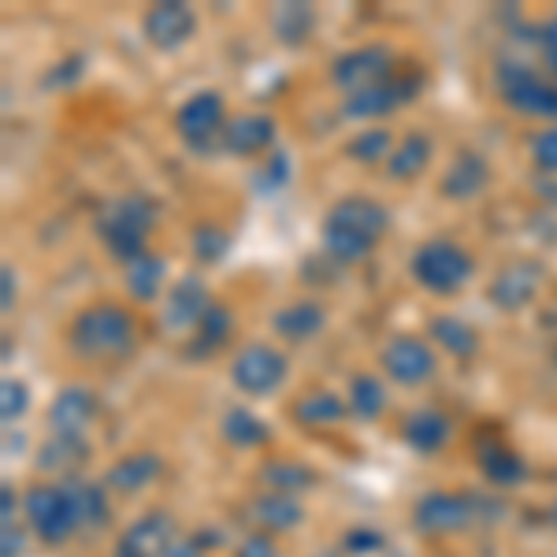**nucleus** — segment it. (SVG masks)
Here are the masks:
<instances>
[{
    "mask_svg": "<svg viewBox=\"0 0 557 557\" xmlns=\"http://www.w3.org/2000/svg\"><path fill=\"white\" fill-rule=\"evenodd\" d=\"M428 164H431V138H424V134H406V138L394 146L391 160H386V172H391V178L409 183V178L424 175Z\"/></svg>",
    "mask_w": 557,
    "mask_h": 557,
    "instance_id": "nucleus-25",
    "label": "nucleus"
},
{
    "mask_svg": "<svg viewBox=\"0 0 557 557\" xmlns=\"http://www.w3.org/2000/svg\"><path fill=\"white\" fill-rule=\"evenodd\" d=\"M175 546L172 539V517L164 513H146L134 528H127V535L120 539L115 550L131 554V557H168V550Z\"/></svg>",
    "mask_w": 557,
    "mask_h": 557,
    "instance_id": "nucleus-18",
    "label": "nucleus"
},
{
    "mask_svg": "<svg viewBox=\"0 0 557 557\" xmlns=\"http://www.w3.org/2000/svg\"><path fill=\"white\" fill-rule=\"evenodd\" d=\"M78 71H83V60H78V57H75V60H64V64H60V67L49 75V83H52V86L64 83V86H67V83H75V78H78Z\"/></svg>",
    "mask_w": 557,
    "mask_h": 557,
    "instance_id": "nucleus-43",
    "label": "nucleus"
},
{
    "mask_svg": "<svg viewBox=\"0 0 557 557\" xmlns=\"http://www.w3.org/2000/svg\"><path fill=\"white\" fill-rule=\"evenodd\" d=\"M543 52H546V64H550V71L557 75V20L546 26V34H543Z\"/></svg>",
    "mask_w": 557,
    "mask_h": 557,
    "instance_id": "nucleus-44",
    "label": "nucleus"
},
{
    "mask_svg": "<svg viewBox=\"0 0 557 557\" xmlns=\"http://www.w3.org/2000/svg\"><path fill=\"white\" fill-rule=\"evenodd\" d=\"M212 309V298L205 290V283L197 275H186L168 290L164 309H160V323L175 335H194L197 323L205 320V312Z\"/></svg>",
    "mask_w": 557,
    "mask_h": 557,
    "instance_id": "nucleus-11",
    "label": "nucleus"
},
{
    "mask_svg": "<svg viewBox=\"0 0 557 557\" xmlns=\"http://www.w3.org/2000/svg\"><path fill=\"white\" fill-rule=\"evenodd\" d=\"M391 227V215L372 197H343L331 205L327 220H323V249L338 260V264H357L380 246V238Z\"/></svg>",
    "mask_w": 557,
    "mask_h": 557,
    "instance_id": "nucleus-1",
    "label": "nucleus"
},
{
    "mask_svg": "<svg viewBox=\"0 0 557 557\" xmlns=\"http://www.w3.org/2000/svg\"><path fill=\"white\" fill-rule=\"evenodd\" d=\"M275 141V120L264 112L253 115H238V120H227L220 138V149H227L231 157H253V152L268 149Z\"/></svg>",
    "mask_w": 557,
    "mask_h": 557,
    "instance_id": "nucleus-17",
    "label": "nucleus"
},
{
    "mask_svg": "<svg viewBox=\"0 0 557 557\" xmlns=\"http://www.w3.org/2000/svg\"><path fill=\"white\" fill-rule=\"evenodd\" d=\"M26 409H30V391H26V383L4 380V391H0V417H4L8 424H15V420H23Z\"/></svg>",
    "mask_w": 557,
    "mask_h": 557,
    "instance_id": "nucleus-38",
    "label": "nucleus"
},
{
    "mask_svg": "<svg viewBox=\"0 0 557 557\" xmlns=\"http://www.w3.org/2000/svg\"><path fill=\"white\" fill-rule=\"evenodd\" d=\"M375 546H380V535L375 532H349L346 535V550H354V554L375 550Z\"/></svg>",
    "mask_w": 557,
    "mask_h": 557,
    "instance_id": "nucleus-42",
    "label": "nucleus"
},
{
    "mask_svg": "<svg viewBox=\"0 0 557 557\" xmlns=\"http://www.w3.org/2000/svg\"><path fill=\"white\" fill-rule=\"evenodd\" d=\"M157 227V205L141 194L120 197L115 205H108V212L101 215V238L104 249L120 260H138L146 253V238Z\"/></svg>",
    "mask_w": 557,
    "mask_h": 557,
    "instance_id": "nucleus-3",
    "label": "nucleus"
},
{
    "mask_svg": "<svg viewBox=\"0 0 557 557\" xmlns=\"http://www.w3.org/2000/svg\"><path fill=\"white\" fill-rule=\"evenodd\" d=\"M532 157H535V164L543 168V172H557V123H550L546 131L535 134Z\"/></svg>",
    "mask_w": 557,
    "mask_h": 557,
    "instance_id": "nucleus-39",
    "label": "nucleus"
},
{
    "mask_svg": "<svg viewBox=\"0 0 557 557\" xmlns=\"http://www.w3.org/2000/svg\"><path fill=\"white\" fill-rule=\"evenodd\" d=\"M401 438H406L417 454H435L450 443V420L435 409H420V412H412V417H406Z\"/></svg>",
    "mask_w": 557,
    "mask_h": 557,
    "instance_id": "nucleus-21",
    "label": "nucleus"
},
{
    "mask_svg": "<svg viewBox=\"0 0 557 557\" xmlns=\"http://www.w3.org/2000/svg\"><path fill=\"white\" fill-rule=\"evenodd\" d=\"M349 160H361V164H380V160H391L394 152V138L386 127H368L357 138H349Z\"/></svg>",
    "mask_w": 557,
    "mask_h": 557,
    "instance_id": "nucleus-33",
    "label": "nucleus"
},
{
    "mask_svg": "<svg viewBox=\"0 0 557 557\" xmlns=\"http://www.w3.org/2000/svg\"><path fill=\"white\" fill-rule=\"evenodd\" d=\"M138 343V320L131 317L123 305L97 301L71 320L67 346L86 361H112V357H127Z\"/></svg>",
    "mask_w": 557,
    "mask_h": 557,
    "instance_id": "nucleus-2",
    "label": "nucleus"
},
{
    "mask_svg": "<svg viewBox=\"0 0 557 557\" xmlns=\"http://www.w3.org/2000/svg\"><path fill=\"white\" fill-rule=\"evenodd\" d=\"M231 309L227 305H220V301H212V309L205 312V320L197 323V331L190 335V346H186V354L190 357H212V354H220L223 349V343L231 338Z\"/></svg>",
    "mask_w": 557,
    "mask_h": 557,
    "instance_id": "nucleus-23",
    "label": "nucleus"
},
{
    "mask_svg": "<svg viewBox=\"0 0 557 557\" xmlns=\"http://www.w3.org/2000/svg\"><path fill=\"white\" fill-rule=\"evenodd\" d=\"M146 38L157 45V49L172 52L178 45H186L194 38L197 30V15L190 4H183V0H164V4H152L146 12Z\"/></svg>",
    "mask_w": 557,
    "mask_h": 557,
    "instance_id": "nucleus-13",
    "label": "nucleus"
},
{
    "mask_svg": "<svg viewBox=\"0 0 557 557\" xmlns=\"http://www.w3.org/2000/svg\"><path fill=\"white\" fill-rule=\"evenodd\" d=\"M20 554H23V532L4 524V557H20Z\"/></svg>",
    "mask_w": 557,
    "mask_h": 557,
    "instance_id": "nucleus-45",
    "label": "nucleus"
},
{
    "mask_svg": "<svg viewBox=\"0 0 557 557\" xmlns=\"http://www.w3.org/2000/svg\"><path fill=\"white\" fill-rule=\"evenodd\" d=\"M0 283H4V301H0V309L12 312V305H15V272H12V268H4Z\"/></svg>",
    "mask_w": 557,
    "mask_h": 557,
    "instance_id": "nucleus-46",
    "label": "nucleus"
},
{
    "mask_svg": "<svg viewBox=\"0 0 557 557\" xmlns=\"http://www.w3.org/2000/svg\"><path fill=\"white\" fill-rule=\"evenodd\" d=\"M272 26H275V38L283 45H301L312 34V26H317V12L309 4H283L275 8Z\"/></svg>",
    "mask_w": 557,
    "mask_h": 557,
    "instance_id": "nucleus-31",
    "label": "nucleus"
},
{
    "mask_svg": "<svg viewBox=\"0 0 557 557\" xmlns=\"http://www.w3.org/2000/svg\"><path fill=\"white\" fill-rule=\"evenodd\" d=\"M83 457H86L83 435H57V443L45 446V454L38 457V469H45V472H60V469H67V465L83 461Z\"/></svg>",
    "mask_w": 557,
    "mask_h": 557,
    "instance_id": "nucleus-35",
    "label": "nucleus"
},
{
    "mask_svg": "<svg viewBox=\"0 0 557 557\" xmlns=\"http://www.w3.org/2000/svg\"><path fill=\"white\" fill-rule=\"evenodd\" d=\"M383 368L386 375H391L394 383H424L435 375V354H431V346L424 343V338L417 335H398L391 338V343L383 346Z\"/></svg>",
    "mask_w": 557,
    "mask_h": 557,
    "instance_id": "nucleus-12",
    "label": "nucleus"
},
{
    "mask_svg": "<svg viewBox=\"0 0 557 557\" xmlns=\"http://www.w3.org/2000/svg\"><path fill=\"white\" fill-rule=\"evenodd\" d=\"M223 438L238 450H253V446H264L268 443V424L249 409H227L223 412Z\"/></svg>",
    "mask_w": 557,
    "mask_h": 557,
    "instance_id": "nucleus-28",
    "label": "nucleus"
},
{
    "mask_svg": "<svg viewBox=\"0 0 557 557\" xmlns=\"http://www.w3.org/2000/svg\"><path fill=\"white\" fill-rule=\"evenodd\" d=\"M498 89L506 101L520 115H539V120H557V86L546 83L535 67H528L524 60H502L498 71Z\"/></svg>",
    "mask_w": 557,
    "mask_h": 557,
    "instance_id": "nucleus-6",
    "label": "nucleus"
},
{
    "mask_svg": "<svg viewBox=\"0 0 557 557\" xmlns=\"http://www.w3.org/2000/svg\"><path fill=\"white\" fill-rule=\"evenodd\" d=\"M550 520H554V524H557V502H554V509H550Z\"/></svg>",
    "mask_w": 557,
    "mask_h": 557,
    "instance_id": "nucleus-48",
    "label": "nucleus"
},
{
    "mask_svg": "<svg viewBox=\"0 0 557 557\" xmlns=\"http://www.w3.org/2000/svg\"><path fill=\"white\" fill-rule=\"evenodd\" d=\"M94 417H97V398L86 386H64L49 409V420L57 435H83Z\"/></svg>",
    "mask_w": 557,
    "mask_h": 557,
    "instance_id": "nucleus-19",
    "label": "nucleus"
},
{
    "mask_svg": "<svg viewBox=\"0 0 557 557\" xmlns=\"http://www.w3.org/2000/svg\"><path fill=\"white\" fill-rule=\"evenodd\" d=\"M160 472H164V461H160L152 450H138V454L120 457V461L112 465V472H108V487L131 494V491L149 487Z\"/></svg>",
    "mask_w": 557,
    "mask_h": 557,
    "instance_id": "nucleus-22",
    "label": "nucleus"
},
{
    "mask_svg": "<svg viewBox=\"0 0 557 557\" xmlns=\"http://www.w3.org/2000/svg\"><path fill=\"white\" fill-rule=\"evenodd\" d=\"M323 323H327V312H323L320 301L312 298H301V301H290L272 317V331L286 343H305V338L320 335Z\"/></svg>",
    "mask_w": 557,
    "mask_h": 557,
    "instance_id": "nucleus-20",
    "label": "nucleus"
},
{
    "mask_svg": "<svg viewBox=\"0 0 557 557\" xmlns=\"http://www.w3.org/2000/svg\"><path fill=\"white\" fill-rule=\"evenodd\" d=\"M23 506L34 535L45 539V543H64L83 528V513H78V502L67 483H38V487L26 491Z\"/></svg>",
    "mask_w": 557,
    "mask_h": 557,
    "instance_id": "nucleus-4",
    "label": "nucleus"
},
{
    "mask_svg": "<svg viewBox=\"0 0 557 557\" xmlns=\"http://www.w3.org/2000/svg\"><path fill=\"white\" fill-rule=\"evenodd\" d=\"M346 406H349V412H354V417H361V420H380L383 409H386L383 383L375 380V375H354V380H349Z\"/></svg>",
    "mask_w": 557,
    "mask_h": 557,
    "instance_id": "nucleus-29",
    "label": "nucleus"
},
{
    "mask_svg": "<svg viewBox=\"0 0 557 557\" xmlns=\"http://www.w3.org/2000/svg\"><path fill=\"white\" fill-rule=\"evenodd\" d=\"M412 520H417V528L428 535L461 532V528L472 520V502L461 498V494H450V491H431L417 502Z\"/></svg>",
    "mask_w": 557,
    "mask_h": 557,
    "instance_id": "nucleus-14",
    "label": "nucleus"
},
{
    "mask_svg": "<svg viewBox=\"0 0 557 557\" xmlns=\"http://www.w3.org/2000/svg\"><path fill=\"white\" fill-rule=\"evenodd\" d=\"M238 557H278V546H275L272 535L257 532V535H249L246 543L238 546Z\"/></svg>",
    "mask_w": 557,
    "mask_h": 557,
    "instance_id": "nucleus-40",
    "label": "nucleus"
},
{
    "mask_svg": "<svg viewBox=\"0 0 557 557\" xmlns=\"http://www.w3.org/2000/svg\"><path fill=\"white\" fill-rule=\"evenodd\" d=\"M168 557H205V550H201V543L186 539V543H175L172 550H168Z\"/></svg>",
    "mask_w": 557,
    "mask_h": 557,
    "instance_id": "nucleus-47",
    "label": "nucleus"
},
{
    "mask_svg": "<svg viewBox=\"0 0 557 557\" xmlns=\"http://www.w3.org/2000/svg\"><path fill=\"white\" fill-rule=\"evenodd\" d=\"M491 183V164L480 157V152L472 149H461L454 157V164L446 168L443 183H438V190L443 197H450V201H469V197L483 194Z\"/></svg>",
    "mask_w": 557,
    "mask_h": 557,
    "instance_id": "nucleus-16",
    "label": "nucleus"
},
{
    "mask_svg": "<svg viewBox=\"0 0 557 557\" xmlns=\"http://www.w3.org/2000/svg\"><path fill=\"white\" fill-rule=\"evenodd\" d=\"M71 494L78 502V513H83V528H97L108 520V498L101 483H89V480H67Z\"/></svg>",
    "mask_w": 557,
    "mask_h": 557,
    "instance_id": "nucleus-34",
    "label": "nucleus"
},
{
    "mask_svg": "<svg viewBox=\"0 0 557 557\" xmlns=\"http://www.w3.org/2000/svg\"><path fill=\"white\" fill-rule=\"evenodd\" d=\"M539 286H543V268L535 260H517V264H506L491 278V301L502 312H517L535 298Z\"/></svg>",
    "mask_w": 557,
    "mask_h": 557,
    "instance_id": "nucleus-15",
    "label": "nucleus"
},
{
    "mask_svg": "<svg viewBox=\"0 0 557 557\" xmlns=\"http://www.w3.org/2000/svg\"><path fill=\"white\" fill-rule=\"evenodd\" d=\"M475 264L457 242L431 238L412 253V278L431 294H454L472 278Z\"/></svg>",
    "mask_w": 557,
    "mask_h": 557,
    "instance_id": "nucleus-5",
    "label": "nucleus"
},
{
    "mask_svg": "<svg viewBox=\"0 0 557 557\" xmlns=\"http://www.w3.org/2000/svg\"><path fill=\"white\" fill-rule=\"evenodd\" d=\"M249 513H253L257 524L268 528V532H290V528L301 524L305 509L290 498V494L272 491V494H264V498H257Z\"/></svg>",
    "mask_w": 557,
    "mask_h": 557,
    "instance_id": "nucleus-26",
    "label": "nucleus"
},
{
    "mask_svg": "<svg viewBox=\"0 0 557 557\" xmlns=\"http://www.w3.org/2000/svg\"><path fill=\"white\" fill-rule=\"evenodd\" d=\"M346 412L349 406L335 391H309V394H301L298 406H294V417H298V424L305 428H335V424H343Z\"/></svg>",
    "mask_w": 557,
    "mask_h": 557,
    "instance_id": "nucleus-24",
    "label": "nucleus"
},
{
    "mask_svg": "<svg viewBox=\"0 0 557 557\" xmlns=\"http://www.w3.org/2000/svg\"><path fill=\"white\" fill-rule=\"evenodd\" d=\"M164 286V260L152 257V253H141L138 260L127 264V290L134 294L138 301H152Z\"/></svg>",
    "mask_w": 557,
    "mask_h": 557,
    "instance_id": "nucleus-30",
    "label": "nucleus"
},
{
    "mask_svg": "<svg viewBox=\"0 0 557 557\" xmlns=\"http://www.w3.org/2000/svg\"><path fill=\"white\" fill-rule=\"evenodd\" d=\"M428 331H431V338L446 349V354L461 357V361H469V357H475V349H480V335H475L469 323L457 320V317H431Z\"/></svg>",
    "mask_w": 557,
    "mask_h": 557,
    "instance_id": "nucleus-27",
    "label": "nucleus"
},
{
    "mask_svg": "<svg viewBox=\"0 0 557 557\" xmlns=\"http://www.w3.org/2000/svg\"><path fill=\"white\" fill-rule=\"evenodd\" d=\"M480 469L498 487H513V483L524 480V461L513 450H506V446H487L480 454Z\"/></svg>",
    "mask_w": 557,
    "mask_h": 557,
    "instance_id": "nucleus-32",
    "label": "nucleus"
},
{
    "mask_svg": "<svg viewBox=\"0 0 557 557\" xmlns=\"http://www.w3.org/2000/svg\"><path fill=\"white\" fill-rule=\"evenodd\" d=\"M331 78H335V86L346 89V97L361 94V89H372V86H383L394 78V52L386 49V45H364V49H354L335 60Z\"/></svg>",
    "mask_w": 557,
    "mask_h": 557,
    "instance_id": "nucleus-9",
    "label": "nucleus"
},
{
    "mask_svg": "<svg viewBox=\"0 0 557 557\" xmlns=\"http://www.w3.org/2000/svg\"><path fill=\"white\" fill-rule=\"evenodd\" d=\"M223 127H227V104L215 89H201L190 101L178 108L175 115V131L194 152H212L220 149Z\"/></svg>",
    "mask_w": 557,
    "mask_h": 557,
    "instance_id": "nucleus-7",
    "label": "nucleus"
},
{
    "mask_svg": "<svg viewBox=\"0 0 557 557\" xmlns=\"http://www.w3.org/2000/svg\"><path fill=\"white\" fill-rule=\"evenodd\" d=\"M283 178H286V157L275 152V157L268 160L264 175H260V190H275V186H283Z\"/></svg>",
    "mask_w": 557,
    "mask_h": 557,
    "instance_id": "nucleus-41",
    "label": "nucleus"
},
{
    "mask_svg": "<svg viewBox=\"0 0 557 557\" xmlns=\"http://www.w3.org/2000/svg\"><path fill=\"white\" fill-rule=\"evenodd\" d=\"M424 86V75L420 71H409V75H394L391 83L361 89V94H349L343 101V112L349 120H380V115H391L394 108L409 104L412 97Z\"/></svg>",
    "mask_w": 557,
    "mask_h": 557,
    "instance_id": "nucleus-10",
    "label": "nucleus"
},
{
    "mask_svg": "<svg viewBox=\"0 0 557 557\" xmlns=\"http://www.w3.org/2000/svg\"><path fill=\"white\" fill-rule=\"evenodd\" d=\"M231 380L242 394H253V398H268L275 394L286 380V357L275 346L253 343L246 346L231 364Z\"/></svg>",
    "mask_w": 557,
    "mask_h": 557,
    "instance_id": "nucleus-8",
    "label": "nucleus"
},
{
    "mask_svg": "<svg viewBox=\"0 0 557 557\" xmlns=\"http://www.w3.org/2000/svg\"><path fill=\"white\" fill-rule=\"evenodd\" d=\"M264 480L272 483V491L278 494H290V491H305L312 483V472L305 465H294V461H272L264 465Z\"/></svg>",
    "mask_w": 557,
    "mask_h": 557,
    "instance_id": "nucleus-36",
    "label": "nucleus"
},
{
    "mask_svg": "<svg viewBox=\"0 0 557 557\" xmlns=\"http://www.w3.org/2000/svg\"><path fill=\"white\" fill-rule=\"evenodd\" d=\"M190 249L201 264H215V260L227 253V235H223L220 227H212V223H201V227H194V235H190Z\"/></svg>",
    "mask_w": 557,
    "mask_h": 557,
    "instance_id": "nucleus-37",
    "label": "nucleus"
}]
</instances>
